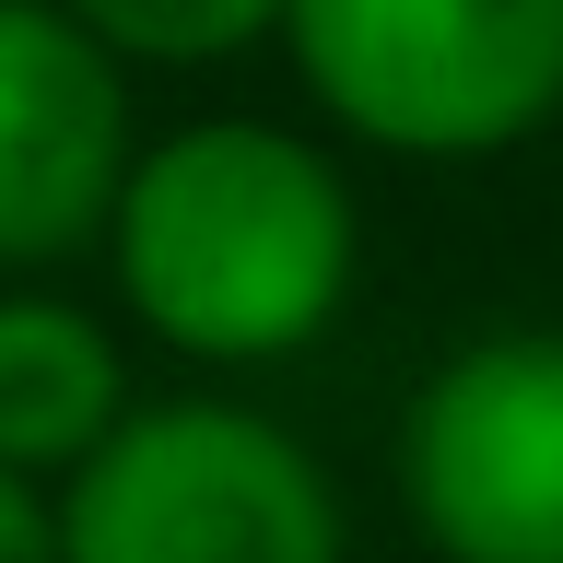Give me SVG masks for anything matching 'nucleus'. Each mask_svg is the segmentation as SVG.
<instances>
[{"label": "nucleus", "instance_id": "f257e3e1", "mask_svg": "<svg viewBox=\"0 0 563 563\" xmlns=\"http://www.w3.org/2000/svg\"><path fill=\"white\" fill-rule=\"evenodd\" d=\"M106 271L130 317L188 364H294L341 329L364 282V211L306 130L188 118L176 141H141L106 223Z\"/></svg>", "mask_w": 563, "mask_h": 563}, {"label": "nucleus", "instance_id": "f03ea898", "mask_svg": "<svg viewBox=\"0 0 563 563\" xmlns=\"http://www.w3.org/2000/svg\"><path fill=\"white\" fill-rule=\"evenodd\" d=\"M329 130L399 165H482L563 118V0H282Z\"/></svg>", "mask_w": 563, "mask_h": 563}, {"label": "nucleus", "instance_id": "7ed1b4c3", "mask_svg": "<svg viewBox=\"0 0 563 563\" xmlns=\"http://www.w3.org/2000/svg\"><path fill=\"white\" fill-rule=\"evenodd\" d=\"M70 563H341V493L246 399H153L59 482Z\"/></svg>", "mask_w": 563, "mask_h": 563}, {"label": "nucleus", "instance_id": "20e7f679", "mask_svg": "<svg viewBox=\"0 0 563 563\" xmlns=\"http://www.w3.org/2000/svg\"><path fill=\"white\" fill-rule=\"evenodd\" d=\"M399 505L434 563H563V329L457 341L411 387Z\"/></svg>", "mask_w": 563, "mask_h": 563}, {"label": "nucleus", "instance_id": "39448f33", "mask_svg": "<svg viewBox=\"0 0 563 563\" xmlns=\"http://www.w3.org/2000/svg\"><path fill=\"white\" fill-rule=\"evenodd\" d=\"M130 165V59L70 0H0V271L106 246Z\"/></svg>", "mask_w": 563, "mask_h": 563}, {"label": "nucleus", "instance_id": "423d86ee", "mask_svg": "<svg viewBox=\"0 0 563 563\" xmlns=\"http://www.w3.org/2000/svg\"><path fill=\"white\" fill-rule=\"evenodd\" d=\"M130 411L141 399L106 317H82L70 294H0V470L70 482Z\"/></svg>", "mask_w": 563, "mask_h": 563}, {"label": "nucleus", "instance_id": "0eeeda50", "mask_svg": "<svg viewBox=\"0 0 563 563\" xmlns=\"http://www.w3.org/2000/svg\"><path fill=\"white\" fill-rule=\"evenodd\" d=\"M82 24L118 47V59H153V70H211V59H246L282 35V0H70Z\"/></svg>", "mask_w": 563, "mask_h": 563}, {"label": "nucleus", "instance_id": "6e6552de", "mask_svg": "<svg viewBox=\"0 0 563 563\" xmlns=\"http://www.w3.org/2000/svg\"><path fill=\"white\" fill-rule=\"evenodd\" d=\"M0 563H70L59 552V493L35 470H0Z\"/></svg>", "mask_w": 563, "mask_h": 563}]
</instances>
